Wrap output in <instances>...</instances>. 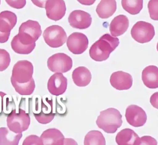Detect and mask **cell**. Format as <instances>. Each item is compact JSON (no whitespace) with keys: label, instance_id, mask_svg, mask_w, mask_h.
Listing matches in <instances>:
<instances>
[{"label":"cell","instance_id":"obj_1","mask_svg":"<svg viewBox=\"0 0 158 145\" xmlns=\"http://www.w3.org/2000/svg\"><path fill=\"white\" fill-rule=\"evenodd\" d=\"M119 39L107 34L100 38L90 47L89 50L90 58L96 61L106 60L110 54L119 46Z\"/></svg>","mask_w":158,"mask_h":145},{"label":"cell","instance_id":"obj_2","mask_svg":"<svg viewBox=\"0 0 158 145\" xmlns=\"http://www.w3.org/2000/svg\"><path fill=\"white\" fill-rule=\"evenodd\" d=\"M98 116L96 124L99 128L108 134H114L121 127L123 124L121 113L117 109L109 108L101 111Z\"/></svg>","mask_w":158,"mask_h":145},{"label":"cell","instance_id":"obj_3","mask_svg":"<svg viewBox=\"0 0 158 145\" xmlns=\"http://www.w3.org/2000/svg\"><path fill=\"white\" fill-rule=\"evenodd\" d=\"M30 123L31 118L29 114L21 108L14 109L7 116L8 128L16 134L22 133L27 130Z\"/></svg>","mask_w":158,"mask_h":145},{"label":"cell","instance_id":"obj_4","mask_svg":"<svg viewBox=\"0 0 158 145\" xmlns=\"http://www.w3.org/2000/svg\"><path fill=\"white\" fill-rule=\"evenodd\" d=\"M33 114L36 120L40 123L47 124L50 123L55 115V113L53 112L52 99L49 100L46 98L45 99H41L39 102L36 101Z\"/></svg>","mask_w":158,"mask_h":145},{"label":"cell","instance_id":"obj_5","mask_svg":"<svg viewBox=\"0 0 158 145\" xmlns=\"http://www.w3.org/2000/svg\"><path fill=\"white\" fill-rule=\"evenodd\" d=\"M33 73L34 66L31 62L20 60L14 66L11 80L19 84H26L33 79Z\"/></svg>","mask_w":158,"mask_h":145},{"label":"cell","instance_id":"obj_6","mask_svg":"<svg viewBox=\"0 0 158 145\" xmlns=\"http://www.w3.org/2000/svg\"><path fill=\"white\" fill-rule=\"evenodd\" d=\"M43 37L46 44L52 48L62 47L67 38L64 29L58 25L51 26L47 27L43 33Z\"/></svg>","mask_w":158,"mask_h":145},{"label":"cell","instance_id":"obj_7","mask_svg":"<svg viewBox=\"0 0 158 145\" xmlns=\"http://www.w3.org/2000/svg\"><path fill=\"white\" fill-rule=\"evenodd\" d=\"M132 38L138 43H148L155 35V30L153 26L147 22L139 21L137 22L131 31Z\"/></svg>","mask_w":158,"mask_h":145},{"label":"cell","instance_id":"obj_8","mask_svg":"<svg viewBox=\"0 0 158 145\" xmlns=\"http://www.w3.org/2000/svg\"><path fill=\"white\" fill-rule=\"evenodd\" d=\"M36 41L29 35L19 32L11 42L13 50L20 54H29L35 49Z\"/></svg>","mask_w":158,"mask_h":145},{"label":"cell","instance_id":"obj_9","mask_svg":"<svg viewBox=\"0 0 158 145\" xmlns=\"http://www.w3.org/2000/svg\"><path fill=\"white\" fill-rule=\"evenodd\" d=\"M47 64L48 69L53 72L65 73L73 67L72 58L64 53L53 54L48 59Z\"/></svg>","mask_w":158,"mask_h":145},{"label":"cell","instance_id":"obj_10","mask_svg":"<svg viewBox=\"0 0 158 145\" xmlns=\"http://www.w3.org/2000/svg\"><path fill=\"white\" fill-rule=\"evenodd\" d=\"M15 14L10 11H4L0 13V43L8 41L11 31L17 23Z\"/></svg>","mask_w":158,"mask_h":145},{"label":"cell","instance_id":"obj_11","mask_svg":"<svg viewBox=\"0 0 158 145\" xmlns=\"http://www.w3.org/2000/svg\"><path fill=\"white\" fill-rule=\"evenodd\" d=\"M67 48L74 54H81L88 48L89 40L86 36L79 32L71 34L67 39Z\"/></svg>","mask_w":158,"mask_h":145},{"label":"cell","instance_id":"obj_12","mask_svg":"<svg viewBox=\"0 0 158 145\" xmlns=\"http://www.w3.org/2000/svg\"><path fill=\"white\" fill-rule=\"evenodd\" d=\"M125 117L127 122L134 127L143 126L147 120V115L145 111L136 105H131L127 107Z\"/></svg>","mask_w":158,"mask_h":145},{"label":"cell","instance_id":"obj_13","mask_svg":"<svg viewBox=\"0 0 158 145\" xmlns=\"http://www.w3.org/2000/svg\"><path fill=\"white\" fill-rule=\"evenodd\" d=\"M45 8L47 17L55 22L62 19L66 13V5L64 0H48Z\"/></svg>","mask_w":158,"mask_h":145},{"label":"cell","instance_id":"obj_14","mask_svg":"<svg viewBox=\"0 0 158 145\" xmlns=\"http://www.w3.org/2000/svg\"><path fill=\"white\" fill-rule=\"evenodd\" d=\"M67 87V78L62 73L56 72L54 74L48 81V90L53 96L62 95L66 91Z\"/></svg>","mask_w":158,"mask_h":145},{"label":"cell","instance_id":"obj_15","mask_svg":"<svg viewBox=\"0 0 158 145\" xmlns=\"http://www.w3.org/2000/svg\"><path fill=\"white\" fill-rule=\"evenodd\" d=\"M68 22L70 26L73 28L85 29L91 25L92 18L87 12L81 10H76L70 14Z\"/></svg>","mask_w":158,"mask_h":145},{"label":"cell","instance_id":"obj_16","mask_svg":"<svg viewBox=\"0 0 158 145\" xmlns=\"http://www.w3.org/2000/svg\"><path fill=\"white\" fill-rule=\"evenodd\" d=\"M110 83L113 87L117 90H127L132 87L133 78L128 73L118 71L112 74Z\"/></svg>","mask_w":158,"mask_h":145},{"label":"cell","instance_id":"obj_17","mask_svg":"<svg viewBox=\"0 0 158 145\" xmlns=\"http://www.w3.org/2000/svg\"><path fill=\"white\" fill-rule=\"evenodd\" d=\"M43 145H64L65 138L59 129L49 128L44 131L40 135Z\"/></svg>","mask_w":158,"mask_h":145},{"label":"cell","instance_id":"obj_18","mask_svg":"<svg viewBox=\"0 0 158 145\" xmlns=\"http://www.w3.org/2000/svg\"><path fill=\"white\" fill-rule=\"evenodd\" d=\"M129 27V20L125 15L121 14L114 18L110 25V31L113 37L123 35Z\"/></svg>","mask_w":158,"mask_h":145},{"label":"cell","instance_id":"obj_19","mask_svg":"<svg viewBox=\"0 0 158 145\" xmlns=\"http://www.w3.org/2000/svg\"><path fill=\"white\" fill-rule=\"evenodd\" d=\"M142 80L147 87L151 89L158 88V69L157 66L149 65L142 72Z\"/></svg>","mask_w":158,"mask_h":145},{"label":"cell","instance_id":"obj_20","mask_svg":"<svg viewBox=\"0 0 158 145\" xmlns=\"http://www.w3.org/2000/svg\"><path fill=\"white\" fill-rule=\"evenodd\" d=\"M72 78L74 83L77 86L85 87L90 83L92 77L88 68L80 66L74 70L72 74Z\"/></svg>","mask_w":158,"mask_h":145},{"label":"cell","instance_id":"obj_21","mask_svg":"<svg viewBox=\"0 0 158 145\" xmlns=\"http://www.w3.org/2000/svg\"><path fill=\"white\" fill-rule=\"evenodd\" d=\"M117 9L115 0H101L96 9V12L102 19H108L113 15Z\"/></svg>","mask_w":158,"mask_h":145},{"label":"cell","instance_id":"obj_22","mask_svg":"<svg viewBox=\"0 0 158 145\" xmlns=\"http://www.w3.org/2000/svg\"><path fill=\"white\" fill-rule=\"evenodd\" d=\"M139 137L132 129L125 128L118 132L115 137L118 145H137Z\"/></svg>","mask_w":158,"mask_h":145},{"label":"cell","instance_id":"obj_23","mask_svg":"<svg viewBox=\"0 0 158 145\" xmlns=\"http://www.w3.org/2000/svg\"><path fill=\"white\" fill-rule=\"evenodd\" d=\"M19 32L25 33L32 37L35 41L39 39L42 34L41 26L37 21L28 20L22 24Z\"/></svg>","mask_w":158,"mask_h":145},{"label":"cell","instance_id":"obj_24","mask_svg":"<svg viewBox=\"0 0 158 145\" xmlns=\"http://www.w3.org/2000/svg\"><path fill=\"white\" fill-rule=\"evenodd\" d=\"M23 134H16L8 127H0V145H18Z\"/></svg>","mask_w":158,"mask_h":145},{"label":"cell","instance_id":"obj_25","mask_svg":"<svg viewBox=\"0 0 158 145\" xmlns=\"http://www.w3.org/2000/svg\"><path fill=\"white\" fill-rule=\"evenodd\" d=\"M122 5L126 11L136 15L143 9V0H122Z\"/></svg>","mask_w":158,"mask_h":145},{"label":"cell","instance_id":"obj_26","mask_svg":"<svg viewBox=\"0 0 158 145\" xmlns=\"http://www.w3.org/2000/svg\"><path fill=\"white\" fill-rule=\"evenodd\" d=\"M11 83L15 91L22 96H30L33 94L35 88L34 78L26 84H19L12 80H11Z\"/></svg>","mask_w":158,"mask_h":145},{"label":"cell","instance_id":"obj_27","mask_svg":"<svg viewBox=\"0 0 158 145\" xmlns=\"http://www.w3.org/2000/svg\"><path fill=\"white\" fill-rule=\"evenodd\" d=\"M85 145H105V138L101 132L97 130L89 131L85 136Z\"/></svg>","mask_w":158,"mask_h":145},{"label":"cell","instance_id":"obj_28","mask_svg":"<svg viewBox=\"0 0 158 145\" xmlns=\"http://www.w3.org/2000/svg\"><path fill=\"white\" fill-rule=\"evenodd\" d=\"M11 62L10 53L5 49H0V72L6 70Z\"/></svg>","mask_w":158,"mask_h":145},{"label":"cell","instance_id":"obj_29","mask_svg":"<svg viewBox=\"0 0 158 145\" xmlns=\"http://www.w3.org/2000/svg\"><path fill=\"white\" fill-rule=\"evenodd\" d=\"M150 17L152 20H158V0H150L148 3Z\"/></svg>","mask_w":158,"mask_h":145},{"label":"cell","instance_id":"obj_30","mask_svg":"<svg viewBox=\"0 0 158 145\" xmlns=\"http://www.w3.org/2000/svg\"><path fill=\"white\" fill-rule=\"evenodd\" d=\"M23 145H43V144L40 137L36 135H31L24 139Z\"/></svg>","mask_w":158,"mask_h":145},{"label":"cell","instance_id":"obj_31","mask_svg":"<svg viewBox=\"0 0 158 145\" xmlns=\"http://www.w3.org/2000/svg\"><path fill=\"white\" fill-rule=\"evenodd\" d=\"M7 4L12 8L22 9L26 5V0H5Z\"/></svg>","mask_w":158,"mask_h":145},{"label":"cell","instance_id":"obj_32","mask_svg":"<svg viewBox=\"0 0 158 145\" xmlns=\"http://www.w3.org/2000/svg\"><path fill=\"white\" fill-rule=\"evenodd\" d=\"M156 139L150 136H144L139 138L137 145H157Z\"/></svg>","mask_w":158,"mask_h":145},{"label":"cell","instance_id":"obj_33","mask_svg":"<svg viewBox=\"0 0 158 145\" xmlns=\"http://www.w3.org/2000/svg\"><path fill=\"white\" fill-rule=\"evenodd\" d=\"M6 93L0 91V115L2 114L4 111V99L6 97Z\"/></svg>","mask_w":158,"mask_h":145},{"label":"cell","instance_id":"obj_34","mask_svg":"<svg viewBox=\"0 0 158 145\" xmlns=\"http://www.w3.org/2000/svg\"><path fill=\"white\" fill-rule=\"evenodd\" d=\"M150 102L154 108L158 109V92H156L152 96Z\"/></svg>","mask_w":158,"mask_h":145},{"label":"cell","instance_id":"obj_35","mask_svg":"<svg viewBox=\"0 0 158 145\" xmlns=\"http://www.w3.org/2000/svg\"><path fill=\"white\" fill-rule=\"evenodd\" d=\"M48 0H31L34 5L40 8H44Z\"/></svg>","mask_w":158,"mask_h":145},{"label":"cell","instance_id":"obj_36","mask_svg":"<svg viewBox=\"0 0 158 145\" xmlns=\"http://www.w3.org/2000/svg\"><path fill=\"white\" fill-rule=\"evenodd\" d=\"M77 1L82 5L90 6L95 3L96 0H77Z\"/></svg>","mask_w":158,"mask_h":145},{"label":"cell","instance_id":"obj_37","mask_svg":"<svg viewBox=\"0 0 158 145\" xmlns=\"http://www.w3.org/2000/svg\"><path fill=\"white\" fill-rule=\"evenodd\" d=\"M0 4H1V0H0Z\"/></svg>","mask_w":158,"mask_h":145}]
</instances>
